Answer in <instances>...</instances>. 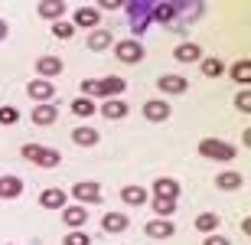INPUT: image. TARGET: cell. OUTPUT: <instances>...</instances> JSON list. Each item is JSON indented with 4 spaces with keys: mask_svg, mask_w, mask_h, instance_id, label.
Instances as JSON below:
<instances>
[{
    "mask_svg": "<svg viewBox=\"0 0 251 245\" xmlns=\"http://www.w3.org/2000/svg\"><path fill=\"white\" fill-rule=\"evenodd\" d=\"M127 82L121 76H104V79H85L82 82V98H121Z\"/></svg>",
    "mask_w": 251,
    "mask_h": 245,
    "instance_id": "1",
    "label": "cell"
},
{
    "mask_svg": "<svg viewBox=\"0 0 251 245\" xmlns=\"http://www.w3.org/2000/svg\"><path fill=\"white\" fill-rule=\"evenodd\" d=\"M20 154H23V161L36 163V167H43V170L59 167V161H62V154H59L56 147H39V144H23Z\"/></svg>",
    "mask_w": 251,
    "mask_h": 245,
    "instance_id": "2",
    "label": "cell"
},
{
    "mask_svg": "<svg viewBox=\"0 0 251 245\" xmlns=\"http://www.w3.org/2000/svg\"><path fill=\"white\" fill-rule=\"evenodd\" d=\"M124 10H127L134 39H140L144 33H147V27L153 23V17H150V3H144V0H130V3H124Z\"/></svg>",
    "mask_w": 251,
    "mask_h": 245,
    "instance_id": "3",
    "label": "cell"
},
{
    "mask_svg": "<svg viewBox=\"0 0 251 245\" xmlns=\"http://www.w3.org/2000/svg\"><path fill=\"white\" fill-rule=\"evenodd\" d=\"M199 154H202L205 161H222V163H228V161H235V144H228V141H219V137H202L199 141Z\"/></svg>",
    "mask_w": 251,
    "mask_h": 245,
    "instance_id": "4",
    "label": "cell"
},
{
    "mask_svg": "<svg viewBox=\"0 0 251 245\" xmlns=\"http://www.w3.org/2000/svg\"><path fill=\"white\" fill-rule=\"evenodd\" d=\"M114 59H121L124 66H137L144 59V43L140 39H121V43H111Z\"/></svg>",
    "mask_w": 251,
    "mask_h": 245,
    "instance_id": "5",
    "label": "cell"
},
{
    "mask_svg": "<svg viewBox=\"0 0 251 245\" xmlns=\"http://www.w3.org/2000/svg\"><path fill=\"white\" fill-rule=\"evenodd\" d=\"M72 196L78 199V206H85V203H101V187L95 180H78L72 187Z\"/></svg>",
    "mask_w": 251,
    "mask_h": 245,
    "instance_id": "6",
    "label": "cell"
},
{
    "mask_svg": "<svg viewBox=\"0 0 251 245\" xmlns=\"http://www.w3.org/2000/svg\"><path fill=\"white\" fill-rule=\"evenodd\" d=\"M26 95L36 105H49V102H52V95H56V85L46 82V79H33V82L26 85Z\"/></svg>",
    "mask_w": 251,
    "mask_h": 245,
    "instance_id": "7",
    "label": "cell"
},
{
    "mask_svg": "<svg viewBox=\"0 0 251 245\" xmlns=\"http://www.w3.org/2000/svg\"><path fill=\"white\" fill-rule=\"evenodd\" d=\"M98 23H101V10L98 7H78L72 17L75 29H98Z\"/></svg>",
    "mask_w": 251,
    "mask_h": 245,
    "instance_id": "8",
    "label": "cell"
},
{
    "mask_svg": "<svg viewBox=\"0 0 251 245\" xmlns=\"http://www.w3.org/2000/svg\"><path fill=\"white\" fill-rule=\"evenodd\" d=\"M150 17H153V23H163V27H173L179 20V10H176V3H150Z\"/></svg>",
    "mask_w": 251,
    "mask_h": 245,
    "instance_id": "9",
    "label": "cell"
},
{
    "mask_svg": "<svg viewBox=\"0 0 251 245\" xmlns=\"http://www.w3.org/2000/svg\"><path fill=\"white\" fill-rule=\"evenodd\" d=\"M98 111H101V118H108V121H121V118H127V102L124 98H104L101 105H98Z\"/></svg>",
    "mask_w": 251,
    "mask_h": 245,
    "instance_id": "10",
    "label": "cell"
},
{
    "mask_svg": "<svg viewBox=\"0 0 251 245\" xmlns=\"http://www.w3.org/2000/svg\"><path fill=\"white\" fill-rule=\"evenodd\" d=\"M150 193H153L157 199H179V193H183V190H179V183L173 177H160V180H153Z\"/></svg>",
    "mask_w": 251,
    "mask_h": 245,
    "instance_id": "11",
    "label": "cell"
},
{
    "mask_svg": "<svg viewBox=\"0 0 251 245\" xmlns=\"http://www.w3.org/2000/svg\"><path fill=\"white\" fill-rule=\"evenodd\" d=\"M144 236L147 239H173L176 236V226L170 219H150L147 226H144Z\"/></svg>",
    "mask_w": 251,
    "mask_h": 245,
    "instance_id": "12",
    "label": "cell"
},
{
    "mask_svg": "<svg viewBox=\"0 0 251 245\" xmlns=\"http://www.w3.org/2000/svg\"><path fill=\"white\" fill-rule=\"evenodd\" d=\"M144 118L153 124H163L170 118V105L163 98H150V102H144Z\"/></svg>",
    "mask_w": 251,
    "mask_h": 245,
    "instance_id": "13",
    "label": "cell"
},
{
    "mask_svg": "<svg viewBox=\"0 0 251 245\" xmlns=\"http://www.w3.org/2000/svg\"><path fill=\"white\" fill-rule=\"evenodd\" d=\"M69 137H72V144H78V147H95V144L101 141V134L95 131L92 124H78L75 131H69Z\"/></svg>",
    "mask_w": 251,
    "mask_h": 245,
    "instance_id": "14",
    "label": "cell"
},
{
    "mask_svg": "<svg viewBox=\"0 0 251 245\" xmlns=\"http://www.w3.org/2000/svg\"><path fill=\"white\" fill-rule=\"evenodd\" d=\"M157 88H160L163 95H183V92L189 88V82H186L183 76H170V72H167V76L157 79Z\"/></svg>",
    "mask_w": 251,
    "mask_h": 245,
    "instance_id": "15",
    "label": "cell"
},
{
    "mask_svg": "<svg viewBox=\"0 0 251 245\" xmlns=\"http://www.w3.org/2000/svg\"><path fill=\"white\" fill-rule=\"evenodd\" d=\"M36 72H39V79H52V76H59L62 72V59L59 56H39L36 59Z\"/></svg>",
    "mask_w": 251,
    "mask_h": 245,
    "instance_id": "16",
    "label": "cell"
},
{
    "mask_svg": "<svg viewBox=\"0 0 251 245\" xmlns=\"http://www.w3.org/2000/svg\"><path fill=\"white\" fill-rule=\"evenodd\" d=\"M39 206L43 209H62L65 206V190L62 187H49L39 193Z\"/></svg>",
    "mask_w": 251,
    "mask_h": 245,
    "instance_id": "17",
    "label": "cell"
},
{
    "mask_svg": "<svg viewBox=\"0 0 251 245\" xmlns=\"http://www.w3.org/2000/svg\"><path fill=\"white\" fill-rule=\"evenodd\" d=\"M62 222L69 229H82L85 222H88V213H85V206H78V203H75V206H62Z\"/></svg>",
    "mask_w": 251,
    "mask_h": 245,
    "instance_id": "18",
    "label": "cell"
},
{
    "mask_svg": "<svg viewBox=\"0 0 251 245\" xmlns=\"http://www.w3.org/2000/svg\"><path fill=\"white\" fill-rule=\"evenodd\" d=\"M127 226H130L127 213H104V216H101V229H104V232H124Z\"/></svg>",
    "mask_w": 251,
    "mask_h": 245,
    "instance_id": "19",
    "label": "cell"
},
{
    "mask_svg": "<svg viewBox=\"0 0 251 245\" xmlns=\"http://www.w3.org/2000/svg\"><path fill=\"white\" fill-rule=\"evenodd\" d=\"M173 56H176V62H199L202 59V46L199 43H179L173 49Z\"/></svg>",
    "mask_w": 251,
    "mask_h": 245,
    "instance_id": "20",
    "label": "cell"
},
{
    "mask_svg": "<svg viewBox=\"0 0 251 245\" xmlns=\"http://www.w3.org/2000/svg\"><path fill=\"white\" fill-rule=\"evenodd\" d=\"M56 118H59V111L52 105H36L33 108V124L36 128H49V124H56Z\"/></svg>",
    "mask_w": 251,
    "mask_h": 245,
    "instance_id": "21",
    "label": "cell"
},
{
    "mask_svg": "<svg viewBox=\"0 0 251 245\" xmlns=\"http://www.w3.org/2000/svg\"><path fill=\"white\" fill-rule=\"evenodd\" d=\"M0 196L3 199H20L23 196V180L20 177H0Z\"/></svg>",
    "mask_w": 251,
    "mask_h": 245,
    "instance_id": "22",
    "label": "cell"
},
{
    "mask_svg": "<svg viewBox=\"0 0 251 245\" xmlns=\"http://www.w3.org/2000/svg\"><path fill=\"white\" fill-rule=\"evenodd\" d=\"M65 10H69V7H65L62 0H46V3H39V17H43V20H52V23H59V20L65 17Z\"/></svg>",
    "mask_w": 251,
    "mask_h": 245,
    "instance_id": "23",
    "label": "cell"
},
{
    "mask_svg": "<svg viewBox=\"0 0 251 245\" xmlns=\"http://www.w3.org/2000/svg\"><path fill=\"white\" fill-rule=\"evenodd\" d=\"M121 203H127V206H140V203H147V187H137V183L121 187Z\"/></svg>",
    "mask_w": 251,
    "mask_h": 245,
    "instance_id": "24",
    "label": "cell"
},
{
    "mask_svg": "<svg viewBox=\"0 0 251 245\" xmlns=\"http://www.w3.org/2000/svg\"><path fill=\"white\" fill-rule=\"evenodd\" d=\"M242 183H245V177L238 173V170H222V173L215 177V187H219V190H228V193H232V190H238Z\"/></svg>",
    "mask_w": 251,
    "mask_h": 245,
    "instance_id": "25",
    "label": "cell"
},
{
    "mask_svg": "<svg viewBox=\"0 0 251 245\" xmlns=\"http://www.w3.org/2000/svg\"><path fill=\"white\" fill-rule=\"evenodd\" d=\"M85 43H88V49H92V53H104V49L111 46V33H108V29H92Z\"/></svg>",
    "mask_w": 251,
    "mask_h": 245,
    "instance_id": "26",
    "label": "cell"
},
{
    "mask_svg": "<svg viewBox=\"0 0 251 245\" xmlns=\"http://www.w3.org/2000/svg\"><path fill=\"white\" fill-rule=\"evenodd\" d=\"M219 222H222V216H219V213H199V216H196V229H199V232H205V236H212L215 229H219Z\"/></svg>",
    "mask_w": 251,
    "mask_h": 245,
    "instance_id": "27",
    "label": "cell"
},
{
    "mask_svg": "<svg viewBox=\"0 0 251 245\" xmlns=\"http://www.w3.org/2000/svg\"><path fill=\"white\" fill-rule=\"evenodd\" d=\"M69 111L78 114V118H92V114L98 111V105H95L92 98H82V95H78V98H75V102L69 105Z\"/></svg>",
    "mask_w": 251,
    "mask_h": 245,
    "instance_id": "28",
    "label": "cell"
},
{
    "mask_svg": "<svg viewBox=\"0 0 251 245\" xmlns=\"http://www.w3.org/2000/svg\"><path fill=\"white\" fill-rule=\"evenodd\" d=\"M150 209L157 213V219H170L173 213H176V199H150Z\"/></svg>",
    "mask_w": 251,
    "mask_h": 245,
    "instance_id": "29",
    "label": "cell"
},
{
    "mask_svg": "<svg viewBox=\"0 0 251 245\" xmlns=\"http://www.w3.org/2000/svg\"><path fill=\"white\" fill-rule=\"evenodd\" d=\"M232 79L238 85H248L251 82V59H238V62H235V66H232Z\"/></svg>",
    "mask_w": 251,
    "mask_h": 245,
    "instance_id": "30",
    "label": "cell"
},
{
    "mask_svg": "<svg viewBox=\"0 0 251 245\" xmlns=\"http://www.w3.org/2000/svg\"><path fill=\"white\" fill-rule=\"evenodd\" d=\"M225 72V66H222V59H215V56H209V59H202V76L205 79H219Z\"/></svg>",
    "mask_w": 251,
    "mask_h": 245,
    "instance_id": "31",
    "label": "cell"
},
{
    "mask_svg": "<svg viewBox=\"0 0 251 245\" xmlns=\"http://www.w3.org/2000/svg\"><path fill=\"white\" fill-rule=\"evenodd\" d=\"M52 36H56V39H72L75 36L72 20H59V23H52Z\"/></svg>",
    "mask_w": 251,
    "mask_h": 245,
    "instance_id": "32",
    "label": "cell"
},
{
    "mask_svg": "<svg viewBox=\"0 0 251 245\" xmlns=\"http://www.w3.org/2000/svg\"><path fill=\"white\" fill-rule=\"evenodd\" d=\"M20 121V108H13V105H3L0 108V124L7 128V124H17Z\"/></svg>",
    "mask_w": 251,
    "mask_h": 245,
    "instance_id": "33",
    "label": "cell"
},
{
    "mask_svg": "<svg viewBox=\"0 0 251 245\" xmlns=\"http://www.w3.org/2000/svg\"><path fill=\"white\" fill-rule=\"evenodd\" d=\"M65 245H92V236L82 232V229H72V232L65 236Z\"/></svg>",
    "mask_w": 251,
    "mask_h": 245,
    "instance_id": "34",
    "label": "cell"
},
{
    "mask_svg": "<svg viewBox=\"0 0 251 245\" xmlns=\"http://www.w3.org/2000/svg\"><path fill=\"white\" fill-rule=\"evenodd\" d=\"M235 108H238L242 114H248V111H251V92H248V88H242V92L235 95Z\"/></svg>",
    "mask_w": 251,
    "mask_h": 245,
    "instance_id": "35",
    "label": "cell"
},
{
    "mask_svg": "<svg viewBox=\"0 0 251 245\" xmlns=\"http://www.w3.org/2000/svg\"><path fill=\"white\" fill-rule=\"evenodd\" d=\"M202 245H232L225 236H219V232H212V236H205L202 239Z\"/></svg>",
    "mask_w": 251,
    "mask_h": 245,
    "instance_id": "36",
    "label": "cell"
},
{
    "mask_svg": "<svg viewBox=\"0 0 251 245\" xmlns=\"http://www.w3.org/2000/svg\"><path fill=\"white\" fill-rule=\"evenodd\" d=\"M101 10H121V0H101Z\"/></svg>",
    "mask_w": 251,
    "mask_h": 245,
    "instance_id": "37",
    "label": "cell"
},
{
    "mask_svg": "<svg viewBox=\"0 0 251 245\" xmlns=\"http://www.w3.org/2000/svg\"><path fill=\"white\" fill-rule=\"evenodd\" d=\"M242 144H245V147H251V128H245V131H242Z\"/></svg>",
    "mask_w": 251,
    "mask_h": 245,
    "instance_id": "38",
    "label": "cell"
},
{
    "mask_svg": "<svg viewBox=\"0 0 251 245\" xmlns=\"http://www.w3.org/2000/svg\"><path fill=\"white\" fill-rule=\"evenodd\" d=\"M7 33H10V29H7V20H0V43L7 39Z\"/></svg>",
    "mask_w": 251,
    "mask_h": 245,
    "instance_id": "39",
    "label": "cell"
},
{
    "mask_svg": "<svg viewBox=\"0 0 251 245\" xmlns=\"http://www.w3.org/2000/svg\"><path fill=\"white\" fill-rule=\"evenodd\" d=\"M7 245H13V242H7Z\"/></svg>",
    "mask_w": 251,
    "mask_h": 245,
    "instance_id": "40",
    "label": "cell"
}]
</instances>
